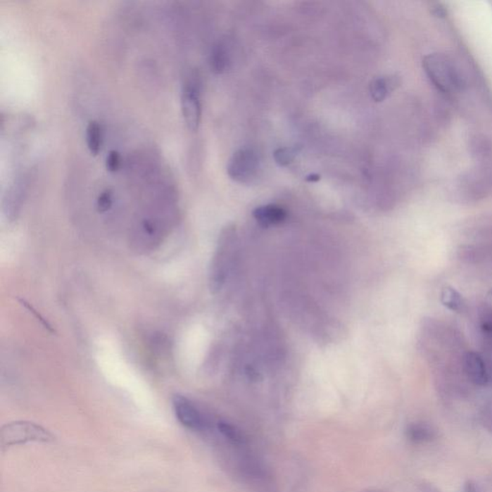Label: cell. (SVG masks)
<instances>
[{"label": "cell", "instance_id": "obj_21", "mask_svg": "<svg viewBox=\"0 0 492 492\" xmlns=\"http://www.w3.org/2000/svg\"><path fill=\"white\" fill-rule=\"evenodd\" d=\"M491 294H492V291H491Z\"/></svg>", "mask_w": 492, "mask_h": 492}, {"label": "cell", "instance_id": "obj_1", "mask_svg": "<svg viewBox=\"0 0 492 492\" xmlns=\"http://www.w3.org/2000/svg\"><path fill=\"white\" fill-rule=\"evenodd\" d=\"M236 246V226L229 225L218 236L217 247L209 271V284L212 293L217 294L225 286L230 273Z\"/></svg>", "mask_w": 492, "mask_h": 492}, {"label": "cell", "instance_id": "obj_11", "mask_svg": "<svg viewBox=\"0 0 492 492\" xmlns=\"http://www.w3.org/2000/svg\"><path fill=\"white\" fill-rule=\"evenodd\" d=\"M228 63L229 55L227 49H226L225 44L222 43V42H218L210 50L209 57L210 70L217 73V75H220V73L225 72L226 68L228 67Z\"/></svg>", "mask_w": 492, "mask_h": 492}, {"label": "cell", "instance_id": "obj_12", "mask_svg": "<svg viewBox=\"0 0 492 492\" xmlns=\"http://www.w3.org/2000/svg\"><path fill=\"white\" fill-rule=\"evenodd\" d=\"M86 141L91 153L99 154L102 146V128L97 120H91L87 125Z\"/></svg>", "mask_w": 492, "mask_h": 492}, {"label": "cell", "instance_id": "obj_20", "mask_svg": "<svg viewBox=\"0 0 492 492\" xmlns=\"http://www.w3.org/2000/svg\"><path fill=\"white\" fill-rule=\"evenodd\" d=\"M318 180H320V176L317 175H309L306 178L308 182H317Z\"/></svg>", "mask_w": 492, "mask_h": 492}, {"label": "cell", "instance_id": "obj_7", "mask_svg": "<svg viewBox=\"0 0 492 492\" xmlns=\"http://www.w3.org/2000/svg\"><path fill=\"white\" fill-rule=\"evenodd\" d=\"M465 370L467 377L477 386H486L489 381L485 360L475 352H468L465 357Z\"/></svg>", "mask_w": 492, "mask_h": 492}, {"label": "cell", "instance_id": "obj_15", "mask_svg": "<svg viewBox=\"0 0 492 492\" xmlns=\"http://www.w3.org/2000/svg\"><path fill=\"white\" fill-rule=\"evenodd\" d=\"M217 428L220 433L222 434V436L227 439L229 441H231V443L234 444L246 443V438H244V434L236 426L222 421V422L218 423Z\"/></svg>", "mask_w": 492, "mask_h": 492}, {"label": "cell", "instance_id": "obj_10", "mask_svg": "<svg viewBox=\"0 0 492 492\" xmlns=\"http://www.w3.org/2000/svg\"><path fill=\"white\" fill-rule=\"evenodd\" d=\"M398 86L399 80L396 76H386V77L375 79L370 86L371 96L376 102L384 101L389 94Z\"/></svg>", "mask_w": 492, "mask_h": 492}, {"label": "cell", "instance_id": "obj_9", "mask_svg": "<svg viewBox=\"0 0 492 492\" xmlns=\"http://www.w3.org/2000/svg\"><path fill=\"white\" fill-rule=\"evenodd\" d=\"M25 193V181H15L14 185L7 191L4 199V213L9 220L17 217Z\"/></svg>", "mask_w": 492, "mask_h": 492}, {"label": "cell", "instance_id": "obj_19", "mask_svg": "<svg viewBox=\"0 0 492 492\" xmlns=\"http://www.w3.org/2000/svg\"><path fill=\"white\" fill-rule=\"evenodd\" d=\"M481 322L484 332L492 334V310H488V313L484 314Z\"/></svg>", "mask_w": 492, "mask_h": 492}, {"label": "cell", "instance_id": "obj_3", "mask_svg": "<svg viewBox=\"0 0 492 492\" xmlns=\"http://www.w3.org/2000/svg\"><path fill=\"white\" fill-rule=\"evenodd\" d=\"M54 436L42 426L31 422H13L5 425L0 431L2 451L9 447L28 443H50Z\"/></svg>", "mask_w": 492, "mask_h": 492}, {"label": "cell", "instance_id": "obj_18", "mask_svg": "<svg viewBox=\"0 0 492 492\" xmlns=\"http://www.w3.org/2000/svg\"><path fill=\"white\" fill-rule=\"evenodd\" d=\"M105 164H106V168L109 172H118L120 170V165H122V157H120V152L117 151V150H111L107 155Z\"/></svg>", "mask_w": 492, "mask_h": 492}, {"label": "cell", "instance_id": "obj_5", "mask_svg": "<svg viewBox=\"0 0 492 492\" xmlns=\"http://www.w3.org/2000/svg\"><path fill=\"white\" fill-rule=\"evenodd\" d=\"M181 108L187 126L191 131H196L201 122L202 105L198 86L193 80L184 85L181 96Z\"/></svg>", "mask_w": 492, "mask_h": 492}, {"label": "cell", "instance_id": "obj_16", "mask_svg": "<svg viewBox=\"0 0 492 492\" xmlns=\"http://www.w3.org/2000/svg\"><path fill=\"white\" fill-rule=\"evenodd\" d=\"M298 152V147H280V149L275 150L273 158H275L276 164L281 165V167H285V165L294 162Z\"/></svg>", "mask_w": 492, "mask_h": 492}, {"label": "cell", "instance_id": "obj_13", "mask_svg": "<svg viewBox=\"0 0 492 492\" xmlns=\"http://www.w3.org/2000/svg\"><path fill=\"white\" fill-rule=\"evenodd\" d=\"M406 435L407 438L415 443H429L435 438V433L430 427L424 424H418V423L410 424L407 428Z\"/></svg>", "mask_w": 492, "mask_h": 492}, {"label": "cell", "instance_id": "obj_4", "mask_svg": "<svg viewBox=\"0 0 492 492\" xmlns=\"http://www.w3.org/2000/svg\"><path fill=\"white\" fill-rule=\"evenodd\" d=\"M259 168V157L251 149H241L236 151L229 160V177L239 183L251 182Z\"/></svg>", "mask_w": 492, "mask_h": 492}, {"label": "cell", "instance_id": "obj_8", "mask_svg": "<svg viewBox=\"0 0 492 492\" xmlns=\"http://www.w3.org/2000/svg\"><path fill=\"white\" fill-rule=\"evenodd\" d=\"M253 217L263 227L280 225L288 217V213L284 208L277 205H264L253 210Z\"/></svg>", "mask_w": 492, "mask_h": 492}, {"label": "cell", "instance_id": "obj_6", "mask_svg": "<svg viewBox=\"0 0 492 492\" xmlns=\"http://www.w3.org/2000/svg\"><path fill=\"white\" fill-rule=\"evenodd\" d=\"M173 410L176 417L184 426L191 430H203L205 420L203 415L188 398L181 396H176L172 401Z\"/></svg>", "mask_w": 492, "mask_h": 492}, {"label": "cell", "instance_id": "obj_14", "mask_svg": "<svg viewBox=\"0 0 492 492\" xmlns=\"http://www.w3.org/2000/svg\"><path fill=\"white\" fill-rule=\"evenodd\" d=\"M441 303L446 306L447 309L453 310V312H460L464 307V300L460 294L458 293L456 289L446 286L443 289L441 293Z\"/></svg>", "mask_w": 492, "mask_h": 492}, {"label": "cell", "instance_id": "obj_2", "mask_svg": "<svg viewBox=\"0 0 492 492\" xmlns=\"http://www.w3.org/2000/svg\"><path fill=\"white\" fill-rule=\"evenodd\" d=\"M426 75L444 94H454L462 87V77L453 61L443 54H430L423 60Z\"/></svg>", "mask_w": 492, "mask_h": 492}, {"label": "cell", "instance_id": "obj_17", "mask_svg": "<svg viewBox=\"0 0 492 492\" xmlns=\"http://www.w3.org/2000/svg\"><path fill=\"white\" fill-rule=\"evenodd\" d=\"M113 206V193L110 189H105L99 194L96 200L97 210L100 213H105L111 209Z\"/></svg>", "mask_w": 492, "mask_h": 492}]
</instances>
